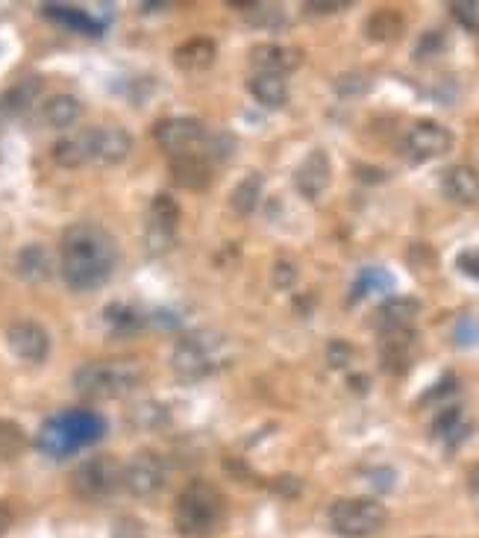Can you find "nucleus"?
<instances>
[{"label":"nucleus","mask_w":479,"mask_h":538,"mask_svg":"<svg viewBox=\"0 0 479 538\" xmlns=\"http://www.w3.org/2000/svg\"><path fill=\"white\" fill-rule=\"evenodd\" d=\"M118 265V245L106 227L95 221H77L65 227L59 239V274L71 292H95Z\"/></svg>","instance_id":"f257e3e1"},{"label":"nucleus","mask_w":479,"mask_h":538,"mask_svg":"<svg viewBox=\"0 0 479 538\" xmlns=\"http://www.w3.org/2000/svg\"><path fill=\"white\" fill-rule=\"evenodd\" d=\"M144 383L139 359H97L74 371V392L86 400H118Z\"/></svg>","instance_id":"f03ea898"},{"label":"nucleus","mask_w":479,"mask_h":538,"mask_svg":"<svg viewBox=\"0 0 479 538\" xmlns=\"http://www.w3.org/2000/svg\"><path fill=\"white\" fill-rule=\"evenodd\" d=\"M227 518L224 494L206 480H192L180 491L174 506V527L186 538H209L221 530Z\"/></svg>","instance_id":"7ed1b4c3"},{"label":"nucleus","mask_w":479,"mask_h":538,"mask_svg":"<svg viewBox=\"0 0 479 538\" xmlns=\"http://www.w3.org/2000/svg\"><path fill=\"white\" fill-rule=\"evenodd\" d=\"M230 362L227 339L215 330H200L189 333L174 344L171 365L183 380H203L215 371H221Z\"/></svg>","instance_id":"20e7f679"},{"label":"nucleus","mask_w":479,"mask_h":538,"mask_svg":"<svg viewBox=\"0 0 479 538\" xmlns=\"http://www.w3.org/2000/svg\"><path fill=\"white\" fill-rule=\"evenodd\" d=\"M388 521V512L374 497H341L330 506V527L341 538L377 536Z\"/></svg>","instance_id":"39448f33"},{"label":"nucleus","mask_w":479,"mask_h":538,"mask_svg":"<svg viewBox=\"0 0 479 538\" xmlns=\"http://www.w3.org/2000/svg\"><path fill=\"white\" fill-rule=\"evenodd\" d=\"M121 486H124V465L109 453L80 462L71 474V491L86 503L109 500Z\"/></svg>","instance_id":"423d86ee"},{"label":"nucleus","mask_w":479,"mask_h":538,"mask_svg":"<svg viewBox=\"0 0 479 538\" xmlns=\"http://www.w3.org/2000/svg\"><path fill=\"white\" fill-rule=\"evenodd\" d=\"M180 224V206L171 195H156L150 203V215L144 224V247L153 256H162L174 247Z\"/></svg>","instance_id":"0eeeda50"},{"label":"nucleus","mask_w":479,"mask_h":538,"mask_svg":"<svg viewBox=\"0 0 479 538\" xmlns=\"http://www.w3.org/2000/svg\"><path fill=\"white\" fill-rule=\"evenodd\" d=\"M450 147H453V133L447 127H441L438 121H418L409 127V133L403 139V156L412 165H421V162H430V159L450 153Z\"/></svg>","instance_id":"6e6552de"},{"label":"nucleus","mask_w":479,"mask_h":538,"mask_svg":"<svg viewBox=\"0 0 479 538\" xmlns=\"http://www.w3.org/2000/svg\"><path fill=\"white\" fill-rule=\"evenodd\" d=\"M165 462L159 453L153 450H139L127 465H124V489L130 491L133 497H156L159 491L165 489Z\"/></svg>","instance_id":"1a4fd4ad"},{"label":"nucleus","mask_w":479,"mask_h":538,"mask_svg":"<svg viewBox=\"0 0 479 538\" xmlns=\"http://www.w3.org/2000/svg\"><path fill=\"white\" fill-rule=\"evenodd\" d=\"M6 347L30 365H42L50 353V333L39 321H15L6 327Z\"/></svg>","instance_id":"9d476101"},{"label":"nucleus","mask_w":479,"mask_h":538,"mask_svg":"<svg viewBox=\"0 0 479 538\" xmlns=\"http://www.w3.org/2000/svg\"><path fill=\"white\" fill-rule=\"evenodd\" d=\"M153 139L171 156L194 153V147L206 139V127L197 118H165L153 127Z\"/></svg>","instance_id":"9b49d317"},{"label":"nucleus","mask_w":479,"mask_h":538,"mask_svg":"<svg viewBox=\"0 0 479 538\" xmlns=\"http://www.w3.org/2000/svg\"><path fill=\"white\" fill-rule=\"evenodd\" d=\"M330 180H333V162H330L327 150H321V147L309 150L306 159L294 171V189L306 200H318L330 189Z\"/></svg>","instance_id":"f8f14e48"},{"label":"nucleus","mask_w":479,"mask_h":538,"mask_svg":"<svg viewBox=\"0 0 479 538\" xmlns=\"http://www.w3.org/2000/svg\"><path fill=\"white\" fill-rule=\"evenodd\" d=\"M89 136V162L95 165H121L133 153V139L121 127H92Z\"/></svg>","instance_id":"ddd939ff"},{"label":"nucleus","mask_w":479,"mask_h":538,"mask_svg":"<svg viewBox=\"0 0 479 538\" xmlns=\"http://www.w3.org/2000/svg\"><path fill=\"white\" fill-rule=\"evenodd\" d=\"M56 418H59L65 436L74 444V450H80V447H86V444H95V441L103 439V433H106L103 415H97L92 409H68V412H62V415H56Z\"/></svg>","instance_id":"4468645a"},{"label":"nucleus","mask_w":479,"mask_h":538,"mask_svg":"<svg viewBox=\"0 0 479 538\" xmlns=\"http://www.w3.org/2000/svg\"><path fill=\"white\" fill-rule=\"evenodd\" d=\"M415 347L418 336L415 330H397V333H383L380 342V356H383V368L388 374H406L415 362Z\"/></svg>","instance_id":"2eb2a0df"},{"label":"nucleus","mask_w":479,"mask_h":538,"mask_svg":"<svg viewBox=\"0 0 479 538\" xmlns=\"http://www.w3.org/2000/svg\"><path fill=\"white\" fill-rule=\"evenodd\" d=\"M421 315V300L418 297H388L383 306L377 309L374 324L380 327V333H397V330H412V324Z\"/></svg>","instance_id":"dca6fc26"},{"label":"nucleus","mask_w":479,"mask_h":538,"mask_svg":"<svg viewBox=\"0 0 479 538\" xmlns=\"http://www.w3.org/2000/svg\"><path fill=\"white\" fill-rule=\"evenodd\" d=\"M171 177L180 189L203 192L212 186V165L206 153H183L171 159Z\"/></svg>","instance_id":"f3484780"},{"label":"nucleus","mask_w":479,"mask_h":538,"mask_svg":"<svg viewBox=\"0 0 479 538\" xmlns=\"http://www.w3.org/2000/svg\"><path fill=\"white\" fill-rule=\"evenodd\" d=\"M441 189L459 206H477L479 203V171L471 165H453L441 177Z\"/></svg>","instance_id":"a211bd4d"},{"label":"nucleus","mask_w":479,"mask_h":538,"mask_svg":"<svg viewBox=\"0 0 479 538\" xmlns=\"http://www.w3.org/2000/svg\"><path fill=\"white\" fill-rule=\"evenodd\" d=\"M250 62L259 68V74H280V77H286L288 71H294L300 65V50L265 42V45H256V48L250 50Z\"/></svg>","instance_id":"6ab92c4d"},{"label":"nucleus","mask_w":479,"mask_h":538,"mask_svg":"<svg viewBox=\"0 0 479 538\" xmlns=\"http://www.w3.org/2000/svg\"><path fill=\"white\" fill-rule=\"evenodd\" d=\"M471 421L465 418V409L462 406H444L435 421H432V436L438 441H444V447L456 450L462 441L471 436Z\"/></svg>","instance_id":"aec40b11"},{"label":"nucleus","mask_w":479,"mask_h":538,"mask_svg":"<svg viewBox=\"0 0 479 538\" xmlns=\"http://www.w3.org/2000/svg\"><path fill=\"white\" fill-rule=\"evenodd\" d=\"M15 274L24 283H42L53 274V253L45 245H24L15 256Z\"/></svg>","instance_id":"412c9836"},{"label":"nucleus","mask_w":479,"mask_h":538,"mask_svg":"<svg viewBox=\"0 0 479 538\" xmlns=\"http://www.w3.org/2000/svg\"><path fill=\"white\" fill-rule=\"evenodd\" d=\"M42 12L48 15L50 21L68 27V30H77L83 36H100L103 33V24L95 21L86 9H77V6H62V3H45Z\"/></svg>","instance_id":"4be33fe9"},{"label":"nucleus","mask_w":479,"mask_h":538,"mask_svg":"<svg viewBox=\"0 0 479 538\" xmlns=\"http://www.w3.org/2000/svg\"><path fill=\"white\" fill-rule=\"evenodd\" d=\"M247 89L265 109H280L288 103V83L280 74H256L250 77Z\"/></svg>","instance_id":"5701e85b"},{"label":"nucleus","mask_w":479,"mask_h":538,"mask_svg":"<svg viewBox=\"0 0 479 538\" xmlns=\"http://www.w3.org/2000/svg\"><path fill=\"white\" fill-rule=\"evenodd\" d=\"M83 115V103L74 95H53V98L42 106V118L53 130H68L80 121Z\"/></svg>","instance_id":"b1692460"},{"label":"nucleus","mask_w":479,"mask_h":538,"mask_svg":"<svg viewBox=\"0 0 479 538\" xmlns=\"http://www.w3.org/2000/svg\"><path fill=\"white\" fill-rule=\"evenodd\" d=\"M174 62L183 71H206L215 62V42L212 39H189L174 50Z\"/></svg>","instance_id":"393cba45"},{"label":"nucleus","mask_w":479,"mask_h":538,"mask_svg":"<svg viewBox=\"0 0 479 538\" xmlns=\"http://www.w3.org/2000/svg\"><path fill=\"white\" fill-rule=\"evenodd\" d=\"M391 289H394L391 271H385L380 265H368V268L359 271V277H356L353 286H350V303H359V300L368 297V294L391 292Z\"/></svg>","instance_id":"a878e982"},{"label":"nucleus","mask_w":479,"mask_h":538,"mask_svg":"<svg viewBox=\"0 0 479 538\" xmlns=\"http://www.w3.org/2000/svg\"><path fill=\"white\" fill-rule=\"evenodd\" d=\"M50 156H53V162L62 165V168H80V165H86V162H89V136H86V130L77 133V136L59 139L56 145L50 147Z\"/></svg>","instance_id":"bb28decb"},{"label":"nucleus","mask_w":479,"mask_h":538,"mask_svg":"<svg viewBox=\"0 0 479 538\" xmlns=\"http://www.w3.org/2000/svg\"><path fill=\"white\" fill-rule=\"evenodd\" d=\"M36 444H39V450H42L45 456H50V459H65V456L74 453V444L65 436L59 418H48V421L42 424Z\"/></svg>","instance_id":"cd10ccee"},{"label":"nucleus","mask_w":479,"mask_h":538,"mask_svg":"<svg viewBox=\"0 0 479 538\" xmlns=\"http://www.w3.org/2000/svg\"><path fill=\"white\" fill-rule=\"evenodd\" d=\"M103 318H106V327H109L115 336H133V333L142 330V315H139L133 306H124V303L106 306Z\"/></svg>","instance_id":"c85d7f7f"},{"label":"nucleus","mask_w":479,"mask_h":538,"mask_svg":"<svg viewBox=\"0 0 479 538\" xmlns=\"http://www.w3.org/2000/svg\"><path fill=\"white\" fill-rule=\"evenodd\" d=\"M39 92H42V80L39 77H27V80H21L18 86H12L6 95H3V109L6 112H27L36 98H39Z\"/></svg>","instance_id":"c756f323"},{"label":"nucleus","mask_w":479,"mask_h":538,"mask_svg":"<svg viewBox=\"0 0 479 538\" xmlns=\"http://www.w3.org/2000/svg\"><path fill=\"white\" fill-rule=\"evenodd\" d=\"M259 197H262V174H247L244 180H241L239 186L233 189V195H230V206L239 212V215H250L256 206H259Z\"/></svg>","instance_id":"7c9ffc66"},{"label":"nucleus","mask_w":479,"mask_h":538,"mask_svg":"<svg viewBox=\"0 0 479 538\" xmlns=\"http://www.w3.org/2000/svg\"><path fill=\"white\" fill-rule=\"evenodd\" d=\"M27 430L21 427V424H15V421H9V418H0V459L6 462V459H18L24 450H27Z\"/></svg>","instance_id":"2f4dec72"},{"label":"nucleus","mask_w":479,"mask_h":538,"mask_svg":"<svg viewBox=\"0 0 479 538\" xmlns=\"http://www.w3.org/2000/svg\"><path fill=\"white\" fill-rule=\"evenodd\" d=\"M365 30H368V36L374 42H391V39H397L403 33V18L397 12H391V9H380V12H374L368 18Z\"/></svg>","instance_id":"473e14b6"},{"label":"nucleus","mask_w":479,"mask_h":538,"mask_svg":"<svg viewBox=\"0 0 479 538\" xmlns=\"http://www.w3.org/2000/svg\"><path fill=\"white\" fill-rule=\"evenodd\" d=\"M241 6L250 9L247 18H250L253 24H259V27H280V24L286 21V15H283L280 6H271V3H241Z\"/></svg>","instance_id":"72a5a7b5"},{"label":"nucleus","mask_w":479,"mask_h":538,"mask_svg":"<svg viewBox=\"0 0 479 538\" xmlns=\"http://www.w3.org/2000/svg\"><path fill=\"white\" fill-rule=\"evenodd\" d=\"M130 421H133L136 427L153 430V427H162V424L168 421V415H165V409H162L159 403H139V406L130 412Z\"/></svg>","instance_id":"f704fd0d"},{"label":"nucleus","mask_w":479,"mask_h":538,"mask_svg":"<svg viewBox=\"0 0 479 538\" xmlns=\"http://www.w3.org/2000/svg\"><path fill=\"white\" fill-rule=\"evenodd\" d=\"M453 339L459 347H477L479 344V318L477 315H462L453 327Z\"/></svg>","instance_id":"c9c22d12"},{"label":"nucleus","mask_w":479,"mask_h":538,"mask_svg":"<svg viewBox=\"0 0 479 538\" xmlns=\"http://www.w3.org/2000/svg\"><path fill=\"white\" fill-rule=\"evenodd\" d=\"M450 9H453V18L465 27V30H471V33H477L479 30V3H450Z\"/></svg>","instance_id":"e433bc0d"},{"label":"nucleus","mask_w":479,"mask_h":538,"mask_svg":"<svg viewBox=\"0 0 479 538\" xmlns=\"http://www.w3.org/2000/svg\"><path fill=\"white\" fill-rule=\"evenodd\" d=\"M444 48H447L444 33H441V30H430V33H424V39L418 42L415 56H418V59H430V56H438V50H444Z\"/></svg>","instance_id":"4c0bfd02"},{"label":"nucleus","mask_w":479,"mask_h":538,"mask_svg":"<svg viewBox=\"0 0 479 538\" xmlns=\"http://www.w3.org/2000/svg\"><path fill=\"white\" fill-rule=\"evenodd\" d=\"M112 538H147V530L139 518H118L115 521V530H112Z\"/></svg>","instance_id":"58836bf2"},{"label":"nucleus","mask_w":479,"mask_h":538,"mask_svg":"<svg viewBox=\"0 0 479 538\" xmlns=\"http://www.w3.org/2000/svg\"><path fill=\"white\" fill-rule=\"evenodd\" d=\"M456 265H459V271H462L465 277H471V280H477L479 283V247L462 250L459 259H456Z\"/></svg>","instance_id":"ea45409f"},{"label":"nucleus","mask_w":479,"mask_h":538,"mask_svg":"<svg viewBox=\"0 0 479 538\" xmlns=\"http://www.w3.org/2000/svg\"><path fill=\"white\" fill-rule=\"evenodd\" d=\"M233 147H236V142L230 139V136H215L212 142H209V153H206V159L209 156H215V159H230L233 156Z\"/></svg>","instance_id":"a19ab883"},{"label":"nucleus","mask_w":479,"mask_h":538,"mask_svg":"<svg viewBox=\"0 0 479 538\" xmlns=\"http://www.w3.org/2000/svg\"><path fill=\"white\" fill-rule=\"evenodd\" d=\"M294 280H297V268H294L291 262H277V265H274V286L288 289Z\"/></svg>","instance_id":"79ce46f5"},{"label":"nucleus","mask_w":479,"mask_h":538,"mask_svg":"<svg viewBox=\"0 0 479 538\" xmlns=\"http://www.w3.org/2000/svg\"><path fill=\"white\" fill-rule=\"evenodd\" d=\"M347 6H350L347 0H309V3H306V9H309V12H315V15L341 12V9H347Z\"/></svg>","instance_id":"37998d69"},{"label":"nucleus","mask_w":479,"mask_h":538,"mask_svg":"<svg viewBox=\"0 0 479 538\" xmlns=\"http://www.w3.org/2000/svg\"><path fill=\"white\" fill-rule=\"evenodd\" d=\"M350 356H353V350L344 342H333L330 344V350H327V359H330L333 368H344V365L350 362Z\"/></svg>","instance_id":"c03bdc74"},{"label":"nucleus","mask_w":479,"mask_h":538,"mask_svg":"<svg viewBox=\"0 0 479 538\" xmlns=\"http://www.w3.org/2000/svg\"><path fill=\"white\" fill-rule=\"evenodd\" d=\"M9 524H12V515H9V509L0 503V538L6 536V530H9Z\"/></svg>","instance_id":"a18cd8bd"},{"label":"nucleus","mask_w":479,"mask_h":538,"mask_svg":"<svg viewBox=\"0 0 479 538\" xmlns=\"http://www.w3.org/2000/svg\"><path fill=\"white\" fill-rule=\"evenodd\" d=\"M468 489L479 494V465H474V468L468 471Z\"/></svg>","instance_id":"49530a36"}]
</instances>
